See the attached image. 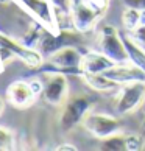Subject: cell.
<instances>
[{
    "label": "cell",
    "instance_id": "6da1fadb",
    "mask_svg": "<svg viewBox=\"0 0 145 151\" xmlns=\"http://www.w3.org/2000/svg\"><path fill=\"white\" fill-rule=\"evenodd\" d=\"M108 2L100 0H72L70 17L74 28L80 33H91L106 13Z\"/></svg>",
    "mask_w": 145,
    "mask_h": 151
},
{
    "label": "cell",
    "instance_id": "7a4b0ae2",
    "mask_svg": "<svg viewBox=\"0 0 145 151\" xmlns=\"http://www.w3.org/2000/svg\"><path fill=\"white\" fill-rule=\"evenodd\" d=\"M84 42V33H80L78 30H58L52 31L48 28H44L41 39H39L36 48L41 52L44 59L52 56L58 50L64 47H80Z\"/></svg>",
    "mask_w": 145,
    "mask_h": 151
},
{
    "label": "cell",
    "instance_id": "3957f363",
    "mask_svg": "<svg viewBox=\"0 0 145 151\" xmlns=\"http://www.w3.org/2000/svg\"><path fill=\"white\" fill-rule=\"evenodd\" d=\"M95 103V97L91 95H74L66 100L59 114V128L64 132L72 131L78 125H83V120L91 112V108Z\"/></svg>",
    "mask_w": 145,
    "mask_h": 151
},
{
    "label": "cell",
    "instance_id": "277c9868",
    "mask_svg": "<svg viewBox=\"0 0 145 151\" xmlns=\"http://www.w3.org/2000/svg\"><path fill=\"white\" fill-rule=\"evenodd\" d=\"M145 103V81H133L117 91L114 111L119 117L133 114Z\"/></svg>",
    "mask_w": 145,
    "mask_h": 151
},
{
    "label": "cell",
    "instance_id": "5b68a950",
    "mask_svg": "<svg viewBox=\"0 0 145 151\" xmlns=\"http://www.w3.org/2000/svg\"><path fill=\"white\" fill-rule=\"evenodd\" d=\"M41 91L42 81L39 76L30 81H13L6 87V100L16 109H27L38 97H41Z\"/></svg>",
    "mask_w": 145,
    "mask_h": 151
},
{
    "label": "cell",
    "instance_id": "8992f818",
    "mask_svg": "<svg viewBox=\"0 0 145 151\" xmlns=\"http://www.w3.org/2000/svg\"><path fill=\"white\" fill-rule=\"evenodd\" d=\"M42 81V91L41 97L44 101L52 104V106H63L67 100V92H69V81L66 73L59 72H50V73H42L39 75Z\"/></svg>",
    "mask_w": 145,
    "mask_h": 151
},
{
    "label": "cell",
    "instance_id": "52a82bcc",
    "mask_svg": "<svg viewBox=\"0 0 145 151\" xmlns=\"http://www.w3.org/2000/svg\"><path fill=\"white\" fill-rule=\"evenodd\" d=\"M98 50L103 52L106 56L117 64L122 63H130L128 61V53L125 48V44L122 41L120 31L114 25H103L98 33Z\"/></svg>",
    "mask_w": 145,
    "mask_h": 151
},
{
    "label": "cell",
    "instance_id": "ba28073f",
    "mask_svg": "<svg viewBox=\"0 0 145 151\" xmlns=\"http://www.w3.org/2000/svg\"><path fill=\"white\" fill-rule=\"evenodd\" d=\"M83 126L94 137L103 140V139H108L111 136H114V134L122 132L123 123H122L119 117L100 114V112H89L86 115V119L83 120Z\"/></svg>",
    "mask_w": 145,
    "mask_h": 151
},
{
    "label": "cell",
    "instance_id": "9c48e42d",
    "mask_svg": "<svg viewBox=\"0 0 145 151\" xmlns=\"http://www.w3.org/2000/svg\"><path fill=\"white\" fill-rule=\"evenodd\" d=\"M16 5L22 6L31 17H35L38 22L52 31H58V20L56 11L50 0H14Z\"/></svg>",
    "mask_w": 145,
    "mask_h": 151
},
{
    "label": "cell",
    "instance_id": "30bf717a",
    "mask_svg": "<svg viewBox=\"0 0 145 151\" xmlns=\"http://www.w3.org/2000/svg\"><path fill=\"white\" fill-rule=\"evenodd\" d=\"M103 75L111 78V80L115 81V83H119L120 86L133 83V81H145V72L141 70L139 67L133 65L131 63L114 64L111 69L105 70Z\"/></svg>",
    "mask_w": 145,
    "mask_h": 151
},
{
    "label": "cell",
    "instance_id": "8fae6325",
    "mask_svg": "<svg viewBox=\"0 0 145 151\" xmlns=\"http://www.w3.org/2000/svg\"><path fill=\"white\" fill-rule=\"evenodd\" d=\"M114 64L117 63H114L103 52H100V50H97V52L92 50L91 52L89 50V52L84 53L83 61H81V73L83 75H98V73H103L105 70L111 69Z\"/></svg>",
    "mask_w": 145,
    "mask_h": 151
},
{
    "label": "cell",
    "instance_id": "7c38bea8",
    "mask_svg": "<svg viewBox=\"0 0 145 151\" xmlns=\"http://www.w3.org/2000/svg\"><path fill=\"white\" fill-rule=\"evenodd\" d=\"M120 36H122V41H123L126 53H128V61H130L133 65H136L141 70L145 72V48H142L139 45L126 30L120 31Z\"/></svg>",
    "mask_w": 145,
    "mask_h": 151
},
{
    "label": "cell",
    "instance_id": "4fadbf2b",
    "mask_svg": "<svg viewBox=\"0 0 145 151\" xmlns=\"http://www.w3.org/2000/svg\"><path fill=\"white\" fill-rule=\"evenodd\" d=\"M81 78L87 83L89 87H92L94 91H97V92H114V91H119V89H120L119 83L113 81L111 78L105 76L103 73H98V75H83Z\"/></svg>",
    "mask_w": 145,
    "mask_h": 151
},
{
    "label": "cell",
    "instance_id": "5bb4252c",
    "mask_svg": "<svg viewBox=\"0 0 145 151\" xmlns=\"http://www.w3.org/2000/svg\"><path fill=\"white\" fill-rule=\"evenodd\" d=\"M122 24H123V28L126 31H134L137 27L142 25V11L126 6L123 14H122Z\"/></svg>",
    "mask_w": 145,
    "mask_h": 151
},
{
    "label": "cell",
    "instance_id": "9a60e30c",
    "mask_svg": "<svg viewBox=\"0 0 145 151\" xmlns=\"http://www.w3.org/2000/svg\"><path fill=\"white\" fill-rule=\"evenodd\" d=\"M98 150H106V151H122V150H126V136L125 134H114L108 139H103L102 140V147Z\"/></svg>",
    "mask_w": 145,
    "mask_h": 151
},
{
    "label": "cell",
    "instance_id": "2e32d148",
    "mask_svg": "<svg viewBox=\"0 0 145 151\" xmlns=\"http://www.w3.org/2000/svg\"><path fill=\"white\" fill-rule=\"evenodd\" d=\"M16 150V136L8 128L0 126V151Z\"/></svg>",
    "mask_w": 145,
    "mask_h": 151
},
{
    "label": "cell",
    "instance_id": "e0dca14e",
    "mask_svg": "<svg viewBox=\"0 0 145 151\" xmlns=\"http://www.w3.org/2000/svg\"><path fill=\"white\" fill-rule=\"evenodd\" d=\"M145 147V137L142 134H130L126 136V150L128 151H139Z\"/></svg>",
    "mask_w": 145,
    "mask_h": 151
},
{
    "label": "cell",
    "instance_id": "ac0fdd59",
    "mask_svg": "<svg viewBox=\"0 0 145 151\" xmlns=\"http://www.w3.org/2000/svg\"><path fill=\"white\" fill-rule=\"evenodd\" d=\"M128 33H130V31H128ZM130 35H131V37L134 39V41H136L142 48H145V25L137 27V28H136L134 31H131Z\"/></svg>",
    "mask_w": 145,
    "mask_h": 151
},
{
    "label": "cell",
    "instance_id": "d6986e66",
    "mask_svg": "<svg viewBox=\"0 0 145 151\" xmlns=\"http://www.w3.org/2000/svg\"><path fill=\"white\" fill-rule=\"evenodd\" d=\"M123 3L130 8H136V9H145V0H123Z\"/></svg>",
    "mask_w": 145,
    "mask_h": 151
},
{
    "label": "cell",
    "instance_id": "ffe728a7",
    "mask_svg": "<svg viewBox=\"0 0 145 151\" xmlns=\"http://www.w3.org/2000/svg\"><path fill=\"white\" fill-rule=\"evenodd\" d=\"M55 150H58V151H63V150H76V147H72L70 143H63L61 147H55Z\"/></svg>",
    "mask_w": 145,
    "mask_h": 151
},
{
    "label": "cell",
    "instance_id": "44dd1931",
    "mask_svg": "<svg viewBox=\"0 0 145 151\" xmlns=\"http://www.w3.org/2000/svg\"><path fill=\"white\" fill-rule=\"evenodd\" d=\"M3 108H5V100L0 97V114H2V111H3Z\"/></svg>",
    "mask_w": 145,
    "mask_h": 151
}]
</instances>
